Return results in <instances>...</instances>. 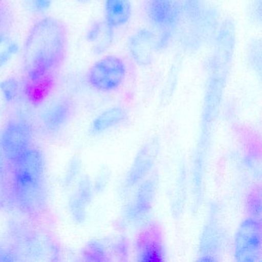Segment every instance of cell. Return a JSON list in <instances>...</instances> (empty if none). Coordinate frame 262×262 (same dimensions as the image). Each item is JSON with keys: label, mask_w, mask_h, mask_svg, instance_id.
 <instances>
[{"label": "cell", "mask_w": 262, "mask_h": 262, "mask_svg": "<svg viewBox=\"0 0 262 262\" xmlns=\"http://www.w3.org/2000/svg\"><path fill=\"white\" fill-rule=\"evenodd\" d=\"M154 35L146 30L138 31L128 42V50L136 63L147 66L152 62L156 43Z\"/></svg>", "instance_id": "cell-7"}, {"label": "cell", "mask_w": 262, "mask_h": 262, "mask_svg": "<svg viewBox=\"0 0 262 262\" xmlns=\"http://www.w3.org/2000/svg\"><path fill=\"white\" fill-rule=\"evenodd\" d=\"M34 136L28 122L19 118L9 119L0 135V144L10 163L34 145Z\"/></svg>", "instance_id": "cell-4"}, {"label": "cell", "mask_w": 262, "mask_h": 262, "mask_svg": "<svg viewBox=\"0 0 262 262\" xmlns=\"http://www.w3.org/2000/svg\"><path fill=\"white\" fill-rule=\"evenodd\" d=\"M113 30L105 22H95L87 31V40L90 42H97L98 47L102 50L105 45L110 43Z\"/></svg>", "instance_id": "cell-13"}, {"label": "cell", "mask_w": 262, "mask_h": 262, "mask_svg": "<svg viewBox=\"0 0 262 262\" xmlns=\"http://www.w3.org/2000/svg\"><path fill=\"white\" fill-rule=\"evenodd\" d=\"M90 197V188L86 181H82L77 191L70 198L69 202L70 214L77 222H82L85 213V206Z\"/></svg>", "instance_id": "cell-11"}, {"label": "cell", "mask_w": 262, "mask_h": 262, "mask_svg": "<svg viewBox=\"0 0 262 262\" xmlns=\"http://www.w3.org/2000/svg\"><path fill=\"white\" fill-rule=\"evenodd\" d=\"M133 16L130 0H105V22L112 29L128 24Z\"/></svg>", "instance_id": "cell-10"}, {"label": "cell", "mask_w": 262, "mask_h": 262, "mask_svg": "<svg viewBox=\"0 0 262 262\" xmlns=\"http://www.w3.org/2000/svg\"><path fill=\"white\" fill-rule=\"evenodd\" d=\"M53 0H32V5L36 12L43 13L51 7Z\"/></svg>", "instance_id": "cell-18"}, {"label": "cell", "mask_w": 262, "mask_h": 262, "mask_svg": "<svg viewBox=\"0 0 262 262\" xmlns=\"http://www.w3.org/2000/svg\"><path fill=\"white\" fill-rule=\"evenodd\" d=\"M19 47L15 41L10 39V41L0 47V69L5 67L10 59L17 54Z\"/></svg>", "instance_id": "cell-17"}, {"label": "cell", "mask_w": 262, "mask_h": 262, "mask_svg": "<svg viewBox=\"0 0 262 262\" xmlns=\"http://www.w3.org/2000/svg\"><path fill=\"white\" fill-rule=\"evenodd\" d=\"M237 251L243 260H251V257L257 256L260 245V230L257 224L247 222L242 225L237 238Z\"/></svg>", "instance_id": "cell-8"}, {"label": "cell", "mask_w": 262, "mask_h": 262, "mask_svg": "<svg viewBox=\"0 0 262 262\" xmlns=\"http://www.w3.org/2000/svg\"><path fill=\"white\" fill-rule=\"evenodd\" d=\"M146 14L151 25L170 32L179 24L182 16L180 0H148Z\"/></svg>", "instance_id": "cell-5"}, {"label": "cell", "mask_w": 262, "mask_h": 262, "mask_svg": "<svg viewBox=\"0 0 262 262\" xmlns=\"http://www.w3.org/2000/svg\"><path fill=\"white\" fill-rule=\"evenodd\" d=\"M76 1H78V2L79 3H86L88 2V1H90V0H76Z\"/></svg>", "instance_id": "cell-20"}, {"label": "cell", "mask_w": 262, "mask_h": 262, "mask_svg": "<svg viewBox=\"0 0 262 262\" xmlns=\"http://www.w3.org/2000/svg\"><path fill=\"white\" fill-rule=\"evenodd\" d=\"M127 69L122 58L108 55L98 59L90 67L87 73V82L92 88L98 91H116L125 82Z\"/></svg>", "instance_id": "cell-3"}, {"label": "cell", "mask_w": 262, "mask_h": 262, "mask_svg": "<svg viewBox=\"0 0 262 262\" xmlns=\"http://www.w3.org/2000/svg\"><path fill=\"white\" fill-rule=\"evenodd\" d=\"M68 29L57 18L43 17L33 24L23 47L24 78L57 76L68 53Z\"/></svg>", "instance_id": "cell-1"}, {"label": "cell", "mask_w": 262, "mask_h": 262, "mask_svg": "<svg viewBox=\"0 0 262 262\" xmlns=\"http://www.w3.org/2000/svg\"><path fill=\"white\" fill-rule=\"evenodd\" d=\"M14 26V13L9 0H0V33L10 34Z\"/></svg>", "instance_id": "cell-16"}, {"label": "cell", "mask_w": 262, "mask_h": 262, "mask_svg": "<svg viewBox=\"0 0 262 262\" xmlns=\"http://www.w3.org/2000/svg\"><path fill=\"white\" fill-rule=\"evenodd\" d=\"M56 76L27 79L22 82V91L27 100L32 104L41 103L45 100L55 88Z\"/></svg>", "instance_id": "cell-9"}, {"label": "cell", "mask_w": 262, "mask_h": 262, "mask_svg": "<svg viewBox=\"0 0 262 262\" xmlns=\"http://www.w3.org/2000/svg\"><path fill=\"white\" fill-rule=\"evenodd\" d=\"M182 13L191 22L196 23L206 16L205 0H180Z\"/></svg>", "instance_id": "cell-14"}, {"label": "cell", "mask_w": 262, "mask_h": 262, "mask_svg": "<svg viewBox=\"0 0 262 262\" xmlns=\"http://www.w3.org/2000/svg\"><path fill=\"white\" fill-rule=\"evenodd\" d=\"M10 34L8 33H0V47L7 43L10 40Z\"/></svg>", "instance_id": "cell-19"}, {"label": "cell", "mask_w": 262, "mask_h": 262, "mask_svg": "<svg viewBox=\"0 0 262 262\" xmlns=\"http://www.w3.org/2000/svg\"><path fill=\"white\" fill-rule=\"evenodd\" d=\"M22 91V82L16 78L10 77L0 82V93L7 102H13Z\"/></svg>", "instance_id": "cell-15"}, {"label": "cell", "mask_w": 262, "mask_h": 262, "mask_svg": "<svg viewBox=\"0 0 262 262\" xmlns=\"http://www.w3.org/2000/svg\"><path fill=\"white\" fill-rule=\"evenodd\" d=\"M125 116V113L121 108H110L99 115L93 121L90 131L93 134H99L120 122Z\"/></svg>", "instance_id": "cell-12"}, {"label": "cell", "mask_w": 262, "mask_h": 262, "mask_svg": "<svg viewBox=\"0 0 262 262\" xmlns=\"http://www.w3.org/2000/svg\"><path fill=\"white\" fill-rule=\"evenodd\" d=\"M10 164V182L16 202L25 212L39 214L47 202L43 152L33 145Z\"/></svg>", "instance_id": "cell-2"}, {"label": "cell", "mask_w": 262, "mask_h": 262, "mask_svg": "<svg viewBox=\"0 0 262 262\" xmlns=\"http://www.w3.org/2000/svg\"><path fill=\"white\" fill-rule=\"evenodd\" d=\"M73 101L69 97L59 98L50 104L41 115V126L50 135L59 133L71 121L74 115Z\"/></svg>", "instance_id": "cell-6"}]
</instances>
